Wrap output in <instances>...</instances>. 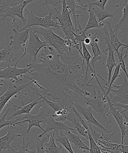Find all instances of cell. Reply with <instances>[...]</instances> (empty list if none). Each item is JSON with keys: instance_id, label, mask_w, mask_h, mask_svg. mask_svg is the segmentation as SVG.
<instances>
[{"instance_id": "1", "label": "cell", "mask_w": 128, "mask_h": 153, "mask_svg": "<svg viewBox=\"0 0 128 153\" xmlns=\"http://www.w3.org/2000/svg\"><path fill=\"white\" fill-rule=\"evenodd\" d=\"M44 47L45 53L40 61L29 63L27 66L32 67L33 71L30 72V78L38 83L37 87L43 94L59 100L66 99L73 95L72 90L80 95L90 96V94L81 88L87 84L88 78L80 74L81 67L76 62L66 64L61 61L60 55L52 46Z\"/></svg>"}, {"instance_id": "2", "label": "cell", "mask_w": 128, "mask_h": 153, "mask_svg": "<svg viewBox=\"0 0 128 153\" xmlns=\"http://www.w3.org/2000/svg\"><path fill=\"white\" fill-rule=\"evenodd\" d=\"M31 27L34 32L42 36L47 44L56 49L62 59H63V56L67 59H69L66 55V53L68 54L70 52L66 47V40L56 35L50 28L48 29L40 26H33Z\"/></svg>"}, {"instance_id": "3", "label": "cell", "mask_w": 128, "mask_h": 153, "mask_svg": "<svg viewBox=\"0 0 128 153\" xmlns=\"http://www.w3.org/2000/svg\"><path fill=\"white\" fill-rule=\"evenodd\" d=\"M94 93L93 97L90 98L88 96L81 95L84 99L85 103L87 105H90L96 112L100 117H102L103 119L109 123L107 119V115L109 114V106L106 96L103 93H101L100 88L99 89V93H97L94 87H93Z\"/></svg>"}, {"instance_id": "4", "label": "cell", "mask_w": 128, "mask_h": 153, "mask_svg": "<svg viewBox=\"0 0 128 153\" xmlns=\"http://www.w3.org/2000/svg\"><path fill=\"white\" fill-rule=\"evenodd\" d=\"M48 15L45 16L44 17H40L33 14L32 9L31 8L30 11H29L25 7V10L26 13L27 21L25 26L21 28L19 31H23L33 26H40L48 29L51 27H54L61 30L59 23L52 20V10L50 8H48Z\"/></svg>"}, {"instance_id": "5", "label": "cell", "mask_w": 128, "mask_h": 153, "mask_svg": "<svg viewBox=\"0 0 128 153\" xmlns=\"http://www.w3.org/2000/svg\"><path fill=\"white\" fill-rule=\"evenodd\" d=\"M46 108H47V107L43 106L42 107H40L39 112L38 114L33 115V114H26L24 117L19 118L20 124L22 127L26 129V127L22 124L25 122H28V127L26 131L22 134H19V137L22 136L25 134L27 133L28 136L27 138H28V139H29V134L31 128L33 127V126L39 128L43 130V131H44V129L41 127L40 124L41 123H43L44 120L48 118L50 116V115H48L45 112Z\"/></svg>"}, {"instance_id": "6", "label": "cell", "mask_w": 128, "mask_h": 153, "mask_svg": "<svg viewBox=\"0 0 128 153\" xmlns=\"http://www.w3.org/2000/svg\"><path fill=\"white\" fill-rule=\"evenodd\" d=\"M49 45L45 41H41L39 38V34L34 32L32 27L29 28V41L26 44L25 50L29 54V63L36 62V56L41 49Z\"/></svg>"}, {"instance_id": "7", "label": "cell", "mask_w": 128, "mask_h": 153, "mask_svg": "<svg viewBox=\"0 0 128 153\" xmlns=\"http://www.w3.org/2000/svg\"><path fill=\"white\" fill-rule=\"evenodd\" d=\"M62 2V11L60 13L56 8H54L56 14L54 16L53 18L57 19L61 27V30L64 29H67L76 33L77 31L80 32L79 30L76 29L73 25L70 17L71 13L67 6L66 5L65 0H58L57 2L53 4V5Z\"/></svg>"}, {"instance_id": "8", "label": "cell", "mask_w": 128, "mask_h": 153, "mask_svg": "<svg viewBox=\"0 0 128 153\" xmlns=\"http://www.w3.org/2000/svg\"><path fill=\"white\" fill-rule=\"evenodd\" d=\"M26 53V50H25L23 54L18 60L14 66L11 67L8 65L7 68H0V78L8 79H12L15 80L17 82H19L20 81L18 79L17 76H22L23 74H29L30 72H32L33 70L32 67L31 66L23 69L18 68L16 67L19 61L24 57Z\"/></svg>"}, {"instance_id": "9", "label": "cell", "mask_w": 128, "mask_h": 153, "mask_svg": "<svg viewBox=\"0 0 128 153\" xmlns=\"http://www.w3.org/2000/svg\"><path fill=\"white\" fill-rule=\"evenodd\" d=\"M124 81L120 82V85H115L112 84V87L115 89H110L117 94L115 96H113L111 93L108 94L109 97L113 102L128 105V81L126 75L123 72Z\"/></svg>"}, {"instance_id": "10", "label": "cell", "mask_w": 128, "mask_h": 153, "mask_svg": "<svg viewBox=\"0 0 128 153\" xmlns=\"http://www.w3.org/2000/svg\"><path fill=\"white\" fill-rule=\"evenodd\" d=\"M35 0H25L20 3L13 6H8L6 7L2 10L4 14H0V17H2V20H5V18L10 16L14 20L15 16L20 18L23 22V26H25L27 21V19L24 17L23 11L26 5L29 3Z\"/></svg>"}, {"instance_id": "11", "label": "cell", "mask_w": 128, "mask_h": 153, "mask_svg": "<svg viewBox=\"0 0 128 153\" xmlns=\"http://www.w3.org/2000/svg\"><path fill=\"white\" fill-rule=\"evenodd\" d=\"M15 80L12 79H10L8 84V88L7 91L2 96H0V114L10 98L23 89L26 88L31 83L33 82V81L31 80V81L26 84L18 85L15 82Z\"/></svg>"}, {"instance_id": "12", "label": "cell", "mask_w": 128, "mask_h": 153, "mask_svg": "<svg viewBox=\"0 0 128 153\" xmlns=\"http://www.w3.org/2000/svg\"><path fill=\"white\" fill-rule=\"evenodd\" d=\"M29 28L22 31H17L14 28H13L12 30L14 34L10 35V38L11 40L10 43V45L12 48L15 50L22 49L24 51L26 41L29 37Z\"/></svg>"}, {"instance_id": "13", "label": "cell", "mask_w": 128, "mask_h": 153, "mask_svg": "<svg viewBox=\"0 0 128 153\" xmlns=\"http://www.w3.org/2000/svg\"><path fill=\"white\" fill-rule=\"evenodd\" d=\"M43 123L46 124V127L44 129V131H43L41 134L37 136L39 138L42 137L45 134H47V132L50 131L52 130H54L55 132H56L57 136L58 135V131H65L67 130L77 131L76 129L69 127L64 123L56 121L54 118L51 115V114L48 118L44 120Z\"/></svg>"}, {"instance_id": "14", "label": "cell", "mask_w": 128, "mask_h": 153, "mask_svg": "<svg viewBox=\"0 0 128 153\" xmlns=\"http://www.w3.org/2000/svg\"><path fill=\"white\" fill-rule=\"evenodd\" d=\"M104 31H105L106 37L105 39L106 42L108 47V50L109 51V54L108 59L107 60L106 64L104 68L106 67L108 71V81L106 82L105 85L103 87L107 89L109 85L110 81H111L112 72L113 68L114 66H117V64L115 61L114 57V52L115 50L113 48L112 45L110 42V41L108 36V31L106 28L103 29Z\"/></svg>"}, {"instance_id": "15", "label": "cell", "mask_w": 128, "mask_h": 153, "mask_svg": "<svg viewBox=\"0 0 128 153\" xmlns=\"http://www.w3.org/2000/svg\"><path fill=\"white\" fill-rule=\"evenodd\" d=\"M106 100L108 102L109 106V114L111 113L115 118L118 124L121 132V144H124L125 139V136L126 134V123L123 117V114L120 112V110H117L116 107L114 106V104L109 97L108 95H106Z\"/></svg>"}, {"instance_id": "16", "label": "cell", "mask_w": 128, "mask_h": 153, "mask_svg": "<svg viewBox=\"0 0 128 153\" xmlns=\"http://www.w3.org/2000/svg\"><path fill=\"white\" fill-rule=\"evenodd\" d=\"M74 106H75L77 110L87 120V123H90L91 124H95L97 127L102 128L107 133L110 132V131L106 128L102 126L100 123L93 116L91 107L90 106L85 107L82 106L77 102L74 101L72 103Z\"/></svg>"}, {"instance_id": "17", "label": "cell", "mask_w": 128, "mask_h": 153, "mask_svg": "<svg viewBox=\"0 0 128 153\" xmlns=\"http://www.w3.org/2000/svg\"><path fill=\"white\" fill-rule=\"evenodd\" d=\"M102 153H128V145L112 143L111 141L102 140L97 144Z\"/></svg>"}, {"instance_id": "18", "label": "cell", "mask_w": 128, "mask_h": 153, "mask_svg": "<svg viewBox=\"0 0 128 153\" xmlns=\"http://www.w3.org/2000/svg\"><path fill=\"white\" fill-rule=\"evenodd\" d=\"M16 125L8 126L7 133L5 136L0 138V151L3 149V153L6 149L8 151L12 147L10 146V143L17 137H19V134L16 133L15 130Z\"/></svg>"}, {"instance_id": "19", "label": "cell", "mask_w": 128, "mask_h": 153, "mask_svg": "<svg viewBox=\"0 0 128 153\" xmlns=\"http://www.w3.org/2000/svg\"><path fill=\"white\" fill-rule=\"evenodd\" d=\"M42 99L41 97L38 98L34 100L31 103L25 105L23 107H20L17 106L12 103L13 105V109H12L13 115L9 118L10 119L13 117H20V115L23 114H30V112L33 108V107L37 104L44 102V100L40 101H38L40 99Z\"/></svg>"}, {"instance_id": "20", "label": "cell", "mask_w": 128, "mask_h": 153, "mask_svg": "<svg viewBox=\"0 0 128 153\" xmlns=\"http://www.w3.org/2000/svg\"><path fill=\"white\" fill-rule=\"evenodd\" d=\"M113 29L119 30L121 33V34L126 35V37L128 35V0L126 4V6L123 9V15L117 24L112 27Z\"/></svg>"}, {"instance_id": "21", "label": "cell", "mask_w": 128, "mask_h": 153, "mask_svg": "<svg viewBox=\"0 0 128 153\" xmlns=\"http://www.w3.org/2000/svg\"><path fill=\"white\" fill-rule=\"evenodd\" d=\"M90 37L92 39L90 45H91L93 54V56L92 57L90 64L93 68L94 70L95 71V63L97 60H100L102 59L103 54H102V52L100 50L99 46L98 45L97 42H98V39L96 37V33H95V35L92 37Z\"/></svg>"}, {"instance_id": "22", "label": "cell", "mask_w": 128, "mask_h": 153, "mask_svg": "<svg viewBox=\"0 0 128 153\" xmlns=\"http://www.w3.org/2000/svg\"><path fill=\"white\" fill-rule=\"evenodd\" d=\"M109 26V32H108V36L110 41V42L112 45L113 48L115 52L118 50L119 48L123 46V47H128V45L124 44L121 42L117 37V29H113L110 25L109 22H108Z\"/></svg>"}, {"instance_id": "23", "label": "cell", "mask_w": 128, "mask_h": 153, "mask_svg": "<svg viewBox=\"0 0 128 153\" xmlns=\"http://www.w3.org/2000/svg\"><path fill=\"white\" fill-rule=\"evenodd\" d=\"M65 134L68 136L70 142L74 144L73 148H81V149L90 151V148L86 145L85 142H83L78 135L72 133L70 130L65 131Z\"/></svg>"}, {"instance_id": "24", "label": "cell", "mask_w": 128, "mask_h": 153, "mask_svg": "<svg viewBox=\"0 0 128 153\" xmlns=\"http://www.w3.org/2000/svg\"><path fill=\"white\" fill-rule=\"evenodd\" d=\"M55 131L53 132V134L50 135L49 137L48 142L44 144L45 150V152L46 153H57L61 152V149L62 146L58 147L55 143L54 136Z\"/></svg>"}, {"instance_id": "25", "label": "cell", "mask_w": 128, "mask_h": 153, "mask_svg": "<svg viewBox=\"0 0 128 153\" xmlns=\"http://www.w3.org/2000/svg\"><path fill=\"white\" fill-rule=\"evenodd\" d=\"M11 47H5L2 50H0V62L6 61L12 62L15 60L14 53L12 51Z\"/></svg>"}, {"instance_id": "26", "label": "cell", "mask_w": 128, "mask_h": 153, "mask_svg": "<svg viewBox=\"0 0 128 153\" xmlns=\"http://www.w3.org/2000/svg\"><path fill=\"white\" fill-rule=\"evenodd\" d=\"M89 5L91 6L92 11L95 13V15L97 16L99 22H104V19L106 18L107 17H112L115 19L114 16L115 14L106 11L105 10H103L101 9L96 6H93V5H91L89 4Z\"/></svg>"}, {"instance_id": "27", "label": "cell", "mask_w": 128, "mask_h": 153, "mask_svg": "<svg viewBox=\"0 0 128 153\" xmlns=\"http://www.w3.org/2000/svg\"><path fill=\"white\" fill-rule=\"evenodd\" d=\"M65 1H66V5L67 6L68 9H69L71 14L73 16L74 20H75V27L77 29V23L78 22L77 19H78L79 16L76 14L75 9L81 8V9L87 10V11L88 9L80 6L77 4L75 0H65Z\"/></svg>"}, {"instance_id": "28", "label": "cell", "mask_w": 128, "mask_h": 153, "mask_svg": "<svg viewBox=\"0 0 128 153\" xmlns=\"http://www.w3.org/2000/svg\"><path fill=\"white\" fill-rule=\"evenodd\" d=\"M70 115L68 116L67 118V120L72 123L74 126V128L76 129L77 131L80 134L82 135L83 136L87 139H89L88 134L87 131L82 124H81L77 121L76 119L75 115L74 114H72V116L70 117Z\"/></svg>"}, {"instance_id": "29", "label": "cell", "mask_w": 128, "mask_h": 153, "mask_svg": "<svg viewBox=\"0 0 128 153\" xmlns=\"http://www.w3.org/2000/svg\"><path fill=\"white\" fill-rule=\"evenodd\" d=\"M88 6L89 8L88 11L89 12L90 16H89V20L87 25L84 29L83 30L85 32H86L87 30L91 28L96 27L101 28L99 22H98L96 20V16L92 11L91 6L89 5Z\"/></svg>"}, {"instance_id": "30", "label": "cell", "mask_w": 128, "mask_h": 153, "mask_svg": "<svg viewBox=\"0 0 128 153\" xmlns=\"http://www.w3.org/2000/svg\"><path fill=\"white\" fill-rule=\"evenodd\" d=\"M70 108L67 105L64 106L60 110L54 111L51 115L55 119H59L62 121H65L67 120V118L70 115L71 112H69Z\"/></svg>"}, {"instance_id": "31", "label": "cell", "mask_w": 128, "mask_h": 153, "mask_svg": "<svg viewBox=\"0 0 128 153\" xmlns=\"http://www.w3.org/2000/svg\"><path fill=\"white\" fill-rule=\"evenodd\" d=\"M10 108H8L7 109V111L4 114V115L2 117H0V130L2 127L5 126H8L9 125H18L20 126H22L21 125L20 123V121H19V118L20 117H18L16 118V119L12 120L10 119H8L5 120V117L8 114L9 111H10Z\"/></svg>"}, {"instance_id": "32", "label": "cell", "mask_w": 128, "mask_h": 153, "mask_svg": "<svg viewBox=\"0 0 128 153\" xmlns=\"http://www.w3.org/2000/svg\"><path fill=\"white\" fill-rule=\"evenodd\" d=\"M60 132V133L59 135H57L56 140L62 144L70 153H74L72 147H71L70 143L69 142L68 136L65 134L63 133V131Z\"/></svg>"}, {"instance_id": "33", "label": "cell", "mask_w": 128, "mask_h": 153, "mask_svg": "<svg viewBox=\"0 0 128 153\" xmlns=\"http://www.w3.org/2000/svg\"><path fill=\"white\" fill-rule=\"evenodd\" d=\"M126 47H123L122 50V51L120 52L119 50L116 52L117 53L118 57L119 62L118 63H120V68L123 69L124 72V73L126 75L127 78L128 80V74L126 71V66H125V63L124 62V59L127 56V53L128 50V47L127 48L126 51L123 52V49L126 48Z\"/></svg>"}, {"instance_id": "34", "label": "cell", "mask_w": 128, "mask_h": 153, "mask_svg": "<svg viewBox=\"0 0 128 153\" xmlns=\"http://www.w3.org/2000/svg\"><path fill=\"white\" fill-rule=\"evenodd\" d=\"M47 136L44 137L41 139L40 138L38 137V136H36V153H45V148L44 146V142L46 140L48 139L49 137L50 136V134H47Z\"/></svg>"}, {"instance_id": "35", "label": "cell", "mask_w": 128, "mask_h": 153, "mask_svg": "<svg viewBox=\"0 0 128 153\" xmlns=\"http://www.w3.org/2000/svg\"><path fill=\"white\" fill-rule=\"evenodd\" d=\"M31 142H28L27 143L25 142V138L23 137V140L21 145H18L19 146V149L18 151H16L13 148H11V149L15 153H36V151H32L30 150L28 148L29 144L31 143Z\"/></svg>"}, {"instance_id": "36", "label": "cell", "mask_w": 128, "mask_h": 153, "mask_svg": "<svg viewBox=\"0 0 128 153\" xmlns=\"http://www.w3.org/2000/svg\"><path fill=\"white\" fill-rule=\"evenodd\" d=\"M88 134L89 141H90V149L89 152L92 153H101V151L99 146L95 142L94 140L92 137L91 134L90 130H87Z\"/></svg>"}, {"instance_id": "37", "label": "cell", "mask_w": 128, "mask_h": 153, "mask_svg": "<svg viewBox=\"0 0 128 153\" xmlns=\"http://www.w3.org/2000/svg\"><path fill=\"white\" fill-rule=\"evenodd\" d=\"M120 63H118L117 65V66H116L115 69L114 73L113 74L112 77L111 78V81H110L109 85L108 88H107V91L105 92H103L105 95H108L110 93V89L111 88L112 85L114 82L115 80L118 77L120 76V75H119V72L120 71Z\"/></svg>"}, {"instance_id": "38", "label": "cell", "mask_w": 128, "mask_h": 153, "mask_svg": "<svg viewBox=\"0 0 128 153\" xmlns=\"http://www.w3.org/2000/svg\"><path fill=\"white\" fill-rule=\"evenodd\" d=\"M36 94L39 95L40 97L42 98V99L44 100V102H46V103L47 104V105H49L50 107L53 108L54 111H58L62 109L60 106L59 104L57 103H55V102H52L51 101L47 99V98L45 97V96H43L41 94L39 93V91H38V92H37L36 93H35Z\"/></svg>"}, {"instance_id": "39", "label": "cell", "mask_w": 128, "mask_h": 153, "mask_svg": "<svg viewBox=\"0 0 128 153\" xmlns=\"http://www.w3.org/2000/svg\"><path fill=\"white\" fill-rule=\"evenodd\" d=\"M17 5L16 0H0V11L6 7Z\"/></svg>"}, {"instance_id": "40", "label": "cell", "mask_w": 128, "mask_h": 153, "mask_svg": "<svg viewBox=\"0 0 128 153\" xmlns=\"http://www.w3.org/2000/svg\"><path fill=\"white\" fill-rule=\"evenodd\" d=\"M108 1V0H97L93 2H91L89 0H87L89 4L91 5H96L103 10H105V5Z\"/></svg>"}, {"instance_id": "41", "label": "cell", "mask_w": 128, "mask_h": 153, "mask_svg": "<svg viewBox=\"0 0 128 153\" xmlns=\"http://www.w3.org/2000/svg\"><path fill=\"white\" fill-rule=\"evenodd\" d=\"M114 104V106L115 107H120L123 108H124V109L123 111H121L120 110L121 112H124L126 111H128V105L124 104H121L120 103H116V102H113Z\"/></svg>"}, {"instance_id": "42", "label": "cell", "mask_w": 128, "mask_h": 153, "mask_svg": "<svg viewBox=\"0 0 128 153\" xmlns=\"http://www.w3.org/2000/svg\"><path fill=\"white\" fill-rule=\"evenodd\" d=\"M124 116L125 117V121L126 123V134L128 136V116H127L126 114L124 113V112H121Z\"/></svg>"}, {"instance_id": "43", "label": "cell", "mask_w": 128, "mask_h": 153, "mask_svg": "<svg viewBox=\"0 0 128 153\" xmlns=\"http://www.w3.org/2000/svg\"><path fill=\"white\" fill-rule=\"evenodd\" d=\"M91 41V38L90 36H87L85 39L84 42L86 44H90Z\"/></svg>"}, {"instance_id": "44", "label": "cell", "mask_w": 128, "mask_h": 153, "mask_svg": "<svg viewBox=\"0 0 128 153\" xmlns=\"http://www.w3.org/2000/svg\"><path fill=\"white\" fill-rule=\"evenodd\" d=\"M43 5H48L49 4L48 0H44V2L43 3Z\"/></svg>"}, {"instance_id": "45", "label": "cell", "mask_w": 128, "mask_h": 153, "mask_svg": "<svg viewBox=\"0 0 128 153\" xmlns=\"http://www.w3.org/2000/svg\"><path fill=\"white\" fill-rule=\"evenodd\" d=\"M16 2H17V4H18L20 3L21 2H22V1H25V0H16Z\"/></svg>"}, {"instance_id": "46", "label": "cell", "mask_w": 128, "mask_h": 153, "mask_svg": "<svg viewBox=\"0 0 128 153\" xmlns=\"http://www.w3.org/2000/svg\"><path fill=\"white\" fill-rule=\"evenodd\" d=\"M4 85V84L2 83H0V91L1 90V88H2V86Z\"/></svg>"}, {"instance_id": "47", "label": "cell", "mask_w": 128, "mask_h": 153, "mask_svg": "<svg viewBox=\"0 0 128 153\" xmlns=\"http://www.w3.org/2000/svg\"><path fill=\"white\" fill-rule=\"evenodd\" d=\"M127 0H121V3L122 1H124V2H126V3L127 2Z\"/></svg>"}, {"instance_id": "48", "label": "cell", "mask_w": 128, "mask_h": 153, "mask_svg": "<svg viewBox=\"0 0 128 153\" xmlns=\"http://www.w3.org/2000/svg\"><path fill=\"white\" fill-rule=\"evenodd\" d=\"M126 69H128V66L127 67H126Z\"/></svg>"}]
</instances>
